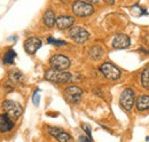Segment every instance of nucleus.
I'll return each instance as SVG.
<instances>
[{
	"instance_id": "f257e3e1",
	"label": "nucleus",
	"mask_w": 149,
	"mask_h": 142,
	"mask_svg": "<svg viewBox=\"0 0 149 142\" xmlns=\"http://www.w3.org/2000/svg\"><path fill=\"white\" fill-rule=\"evenodd\" d=\"M45 79L55 84H65L69 83L72 79V74L70 72L64 70H56V69H49L45 73Z\"/></svg>"
},
{
	"instance_id": "f03ea898",
	"label": "nucleus",
	"mask_w": 149,
	"mask_h": 142,
	"mask_svg": "<svg viewBox=\"0 0 149 142\" xmlns=\"http://www.w3.org/2000/svg\"><path fill=\"white\" fill-rule=\"evenodd\" d=\"M72 12L76 16L86 17V16H90L93 14L94 7L93 5H91L88 2H85L83 0H78V1H74L72 3Z\"/></svg>"
},
{
	"instance_id": "7ed1b4c3",
	"label": "nucleus",
	"mask_w": 149,
	"mask_h": 142,
	"mask_svg": "<svg viewBox=\"0 0 149 142\" xmlns=\"http://www.w3.org/2000/svg\"><path fill=\"white\" fill-rule=\"evenodd\" d=\"M2 109L7 116H9L12 119H17L23 112V108L19 102L13 100H6L2 103Z\"/></svg>"
},
{
	"instance_id": "20e7f679",
	"label": "nucleus",
	"mask_w": 149,
	"mask_h": 142,
	"mask_svg": "<svg viewBox=\"0 0 149 142\" xmlns=\"http://www.w3.org/2000/svg\"><path fill=\"white\" fill-rule=\"evenodd\" d=\"M100 71H101L102 74H103L107 79H109V80H117V79H119L120 76H122L120 70H119L116 65H113L112 63H110V62H104L103 64H101Z\"/></svg>"
},
{
	"instance_id": "39448f33",
	"label": "nucleus",
	"mask_w": 149,
	"mask_h": 142,
	"mask_svg": "<svg viewBox=\"0 0 149 142\" xmlns=\"http://www.w3.org/2000/svg\"><path fill=\"white\" fill-rule=\"evenodd\" d=\"M134 101H135V95L131 88H126L122 92L119 97V104L124 110L126 111L132 110V108L134 106Z\"/></svg>"
},
{
	"instance_id": "423d86ee",
	"label": "nucleus",
	"mask_w": 149,
	"mask_h": 142,
	"mask_svg": "<svg viewBox=\"0 0 149 142\" xmlns=\"http://www.w3.org/2000/svg\"><path fill=\"white\" fill-rule=\"evenodd\" d=\"M49 64L52 67V69H56V70H65L70 67V60L62 55V54H55L51 57L49 60Z\"/></svg>"
},
{
	"instance_id": "0eeeda50",
	"label": "nucleus",
	"mask_w": 149,
	"mask_h": 142,
	"mask_svg": "<svg viewBox=\"0 0 149 142\" xmlns=\"http://www.w3.org/2000/svg\"><path fill=\"white\" fill-rule=\"evenodd\" d=\"M69 37L77 44H83L88 40L90 33L81 26H74L69 30Z\"/></svg>"
},
{
	"instance_id": "6e6552de",
	"label": "nucleus",
	"mask_w": 149,
	"mask_h": 142,
	"mask_svg": "<svg viewBox=\"0 0 149 142\" xmlns=\"http://www.w3.org/2000/svg\"><path fill=\"white\" fill-rule=\"evenodd\" d=\"M65 99L71 102V103H77L80 101V97L83 95V89L79 88L78 86H69L64 90Z\"/></svg>"
},
{
	"instance_id": "1a4fd4ad",
	"label": "nucleus",
	"mask_w": 149,
	"mask_h": 142,
	"mask_svg": "<svg viewBox=\"0 0 149 142\" xmlns=\"http://www.w3.org/2000/svg\"><path fill=\"white\" fill-rule=\"evenodd\" d=\"M48 133L54 136L58 142H74L71 135L67 132H64L63 129L58 128V127H49L48 128Z\"/></svg>"
},
{
	"instance_id": "9d476101",
	"label": "nucleus",
	"mask_w": 149,
	"mask_h": 142,
	"mask_svg": "<svg viewBox=\"0 0 149 142\" xmlns=\"http://www.w3.org/2000/svg\"><path fill=\"white\" fill-rule=\"evenodd\" d=\"M42 42L37 37H30L24 41V49L28 54H35L41 47Z\"/></svg>"
},
{
	"instance_id": "9b49d317",
	"label": "nucleus",
	"mask_w": 149,
	"mask_h": 142,
	"mask_svg": "<svg viewBox=\"0 0 149 142\" xmlns=\"http://www.w3.org/2000/svg\"><path fill=\"white\" fill-rule=\"evenodd\" d=\"M131 45L130 37L126 35H117L112 40V47L116 49H125Z\"/></svg>"
},
{
	"instance_id": "f8f14e48",
	"label": "nucleus",
	"mask_w": 149,
	"mask_h": 142,
	"mask_svg": "<svg viewBox=\"0 0 149 142\" xmlns=\"http://www.w3.org/2000/svg\"><path fill=\"white\" fill-rule=\"evenodd\" d=\"M74 23V18L72 16H68V15H63V16H60V17L56 18V26L60 29V30H67V29H70Z\"/></svg>"
},
{
	"instance_id": "ddd939ff",
	"label": "nucleus",
	"mask_w": 149,
	"mask_h": 142,
	"mask_svg": "<svg viewBox=\"0 0 149 142\" xmlns=\"http://www.w3.org/2000/svg\"><path fill=\"white\" fill-rule=\"evenodd\" d=\"M14 128V122L9 116L6 113L0 115V132L1 133H7Z\"/></svg>"
},
{
	"instance_id": "4468645a",
	"label": "nucleus",
	"mask_w": 149,
	"mask_h": 142,
	"mask_svg": "<svg viewBox=\"0 0 149 142\" xmlns=\"http://www.w3.org/2000/svg\"><path fill=\"white\" fill-rule=\"evenodd\" d=\"M8 77H9V83L13 84V85H21L24 81L23 73L19 70H17V69H14V70L9 71Z\"/></svg>"
},
{
	"instance_id": "2eb2a0df",
	"label": "nucleus",
	"mask_w": 149,
	"mask_h": 142,
	"mask_svg": "<svg viewBox=\"0 0 149 142\" xmlns=\"http://www.w3.org/2000/svg\"><path fill=\"white\" fill-rule=\"evenodd\" d=\"M42 19H44V24H45L47 28H53L54 24H55V22H56V17H55L54 12L51 10V9L46 10L45 14H44Z\"/></svg>"
},
{
	"instance_id": "dca6fc26",
	"label": "nucleus",
	"mask_w": 149,
	"mask_h": 142,
	"mask_svg": "<svg viewBox=\"0 0 149 142\" xmlns=\"http://www.w3.org/2000/svg\"><path fill=\"white\" fill-rule=\"evenodd\" d=\"M136 109L139 111H145L149 109V96L148 95H140L136 100Z\"/></svg>"
},
{
	"instance_id": "f3484780",
	"label": "nucleus",
	"mask_w": 149,
	"mask_h": 142,
	"mask_svg": "<svg viewBox=\"0 0 149 142\" xmlns=\"http://www.w3.org/2000/svg\"><path fill=\"white\" fill-rule=\"evenodd\" d=\"M102 55H103V49L101 48V46L95 45V46H93V47L90 49V56H91L93 60H95V61H97L99 58H101Z\"/></svg>"
},
{
	"instance_id": "a211bd4d",
	"label": "nucleus",
	"mask_w": 149,
	"mask_h": 142,
	"mask_svg": "<svg viewBox=\"0 0 149 142\" xmlns=\"http://www.w3.org/2000/svg\"><path fill=\"white\" fill-rule=\"evenodd\" d=\"M15 57H16V53H15V51H13V49H9V51H7L6 54L3 55V58H2V62L5 63V64H14V61H15Z\"/></svg>"
},
{
	"instance_id": "6ab92c4d",
	"label": "nucleus",
	"mask_w": 149,
	"mask_h": 142,
	"mask_svg": "<svg viewBox=\"0 0 149 142\" xmlns=\"http://www.w3.org/2000/svg\"><path fill=\"white\" fill-rule=\"evenodd\" d=\"M141 84L145 88L149 90V65L146 67L141 73Z\"/></svg>"
},
{
	"instance_id": "aec40b11",
	"label": "nucleus",
	"mask_w": 149,
	"mask_h": 142,
	"mask_svg": "<svg viewBox=\"0 0 149 142\" xmlns=\"http://www.w3.org/2000/svg\"><path fill=\"white\" fill-rule=\"evenodd\" d=\"M47 42L51 44V45H53V46H56V47H61V46H65V45H67L65 41L54 39L53 37H48V38H47Z\"/></svg>"
},
{
	"instance_id": "412c9836",
	"label": "nucleus",
	"mask_w": 149,
	"mask_h": 142,
	"mask_svg": "<svg viewBox=\"0 0 149 142\" xmlns=\"http://www.w3.org/2000/svg\"><path fill=\"white\" fill-rule=\"evenodd\" d=\"M81 127H83L84 132L87 134V136L92 139V131H91V126H90L88 124H81Z\"/></svg>"
},
{
	"instance_id": "4be33fe9",
	"label": "nucleus",
	"mask_w": 149,
	"mask_h": 142,
	"mask_svg": "<svg viewBox=\"0 0 149 142\" xmlns=\"http://www.w3.org/2000/svg\"><path fill=\"white\" fill-rule=\"evenodd\" d=\"M32 100H33V104L37 106L38 104H39V101H40V95H39V90H38V89L36 90V92H35Z\"/></svg>"
},
{
	"instance_id": "5701e85b",
	"label": "nucleus",
	"mask_w": 149,
	"mask_h": 142,
	"mask_svg": "<svg viewBox=\"0 0 149 142\" xmlns=\"http://www.w3.org/2000/svg\"><path fill=\"white\" fill-rule=\"evenodd\" d=\"M79 142H92V139H91V138H88V136L80 135V136H79Z\"/></svg>"
},
{
	"instance_id": "b1692460",
	"label": "nucleus",
	"mask_w": 149,
	"mask_h": 142,
	"mask_svg": "<svg viewBox=\"0 0 149 142\" xmlns=\"http://www.w3.org/2000/svg\"><path fill=\"white\" fill-rule=\"evenodd\" d=\"M83 1H85V2H88V3L93 5V3H97L100 0H83Z\"/></svg>"
},
{
	"instance_id": "393cba45",
	"label": "nucleus",
	"mask_w": 149,
	"mask_h": 142,
	"mask_svg": "<svg viewBox=\"0 0 149 142\" xmlns=\"http://www.w3.org/2000/svg\"><path fill=\"white\" fill-rule=\"evenodd\" d=\"M104 2L108 3V5H113L115 3V0H104Z\"/></svg>"
}]
</instances>
